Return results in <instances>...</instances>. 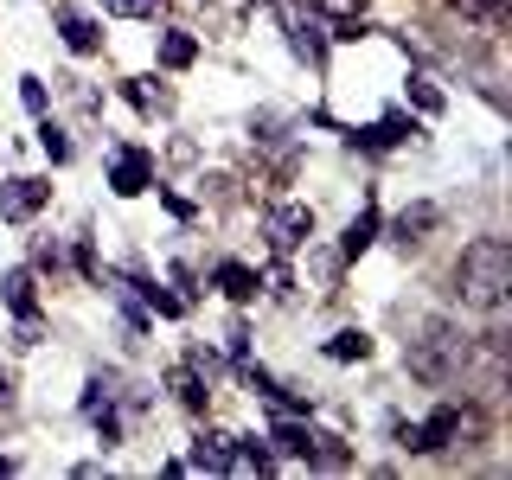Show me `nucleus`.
<instances>
[{
	"instance_id": "b1692460",
	"label": "nucleus",
	"mask_w": 512,
	"mask_h": 480,
	"mask_svg": "<svg viewBox=\"0 0 512 480\" xmlns=\"http://www.w3.org/2000/svg\"><path fill=\"white\" fill-rule=\"evenodd\" d=\"M20 96H26V109H32V116H52V96H45L39 77H20Z\"/></svg>"
},
{
	"instance_id": "f257e3e1",
	"label": "nucleus",
	"mask_w": 512,
	"mask_h": 480,
	"mask_svg": "<svg viewBox=\"0 0 512 480\" xmlns=\"http://www.w3.org/2000/svg\"><path fill=\"white\" fill-rule=\"evenodd\" d=\"M512 295V244L506 237H474L455 263V301L474 314H500Z\"/></svg>"
},
{
	"instance_id": "6e6552de",
	"label": "nucleus",
	"mask_w": 512,
	"mask_h": 480,
	"mask_svg": "<svg viewBox=\"0 0 512 480\" xmlns=\"http://www.w3.org/2000/svg\"><path fill=\"white\" fill-rule=\"evenodd\" d=\"M45 199H52V186H45V180H26V173L0 180V218H7V224L39 218V212H45Z\"/></svg>"
},
{
	"instance_id": "412c9836",
	"label": "nucleus",
	"mask_w": 512,
	"mask_h": 480,
	"mask_svg": "<svg viewBox=\"0 0 512 480\" xmlns=\"http://www.w3.org/2000/svg\"><path fill=\"white\" fill-rule=\"evenodd\" d=\"M103 13H122V20H154L160 13V0H96Z\"/></svg>"
},
{
	"instance_id": "a878e982",
	"label": "nucleus",
	"mask_w": 512,
	"mask_h": 480,
	"mask_svg": "<svg viewBox=\"0 0 512 480\" xmlns=\"http://www.w3.org/2000/svg\"><path fill=\"white\" fill-rule=\"evenodd\" d=\"M263 288H269V295H288V288H295V276H288V269L276 263V269H269V276H263Z\"/></svg>"
},
{
	"instance_id": "20e7f679",
	"label": "nucleus",
	"mask_w": 512,
	"mask_h": 480,
	"mask_svg": "<svg viewBox=\"0 0 512 480\" xmlns=\"http://www.w3.org/2000/svg\"><path fill=\"white\" fill-rule=\"evenodd\" d=\"M461 429H468V410L442 404V410H429L423 423H397V442H404L410 455H436V448H448V442H461Z\"/></svg>"
},
{
	"instance_id": "423d86ee",
	"label": "nucleus",
	"mask_w": 512,
	"mask_h": 480,
	"mask_svg": "<svg viewBox=\"0 0 512 480\" xmlns=\"http://www.w3.org/2000/svg\"><path fill=\"white\" fill-rule=\"evenodd\" d=\"M269 442L282 448V455H295V461H346V448H333V436H314L308 423H295V416H282L276 429H269Z\"/></svg>"
},
{
	"instance_id": "dca6fc26",
	"label": "nucleus",
	"mask_w": 512,
	"mask_h": 480,
	"mask_svg": "<svg viewBox=\"0 0 512 480\" xmlns=\"http://www.w3.org/2000/svg\"><path fill=\"white\" fill-rule=\"evenodd\" d=\"M199 58V39H192V32H160V71H186V64Z\"/></svg>"
},
{
	"instance_id": "393cba45",
	"label": "nucleus",
	"mask_w": 512,
	"mask_h": 480,
	"mask_svg": "<svg viewBox=\"0 0 512 480\" xmlns=\"http://www.w3.org/2000/svg\"><path fill=\"white\" fill-rule=\"evenodd\" d=\"M314 13H333V20H359L365 13V0H308Z\"/></svg>"
},
{
	"instance_id": "f8f14e48",
	"label": "nucleus",
	"mask_w": 512,
	"mask_h": 480,
	"mask_svg": "<svg viewBox=\"0 0 512 480\" xmlns=\"http://www.w3.org/2000/svg\"><path fill=\"white\" fill-rule=\"evenodd\" d=\"M404 141H416V122L410 116H384V122L365 128V135H352V148H404Z\"/></svg>"
},
{
	"instance_id": "bb28decb",
	"label": "nucleus",
	"mask_w": 512,
	"mask_h": 480,
	"mask_svg": "<svg viewBox=\"0 0 512 480\" xmlns=\"http://www.w3.org/2000/svg\"><path fill=\"white\" fill-rule=\"evenodd\" d=\"M0 474H13V455H0Z\"/></svg>"
},
{
	"instance_id": "9b49d317",
	"label": "nucleus",
	"mask_w": 512,
	"mask_h": 480,
	"mask_svg": "<svg viewBox=\"0 0 512 480\" xmlns=\"http://www.w3.org/2000/svg\"><path fill=\"white\" fill-rule=\"evenodd\" d=\"M0 301H7L13 314H39V276H32V269H7V276H0Z\"/></svg>"
},
{
	"instance_id": "1a4fd4ad",
	"label": "nucleus",
	"mask_w": 512,
	"mask_h": 480,
	"mask_svg": "<svg viewBox=\"0 0 512 480\" xmlns=\"http://www.w3.org/2000/svg\"><path fill=\"white\" fill-rule=\"evenodd\" d=\"M52 26L71 52H103V26H96L84 7H52Z\"/></svg>"
},
{
	"instance_id": "6ab92c4d",
	"label": "nucleus",
	"mask_w": 512,
	"mask_h": 480,
	"mask_svg": "<svg viewBox=\"0 0 512 480\" xmlns=\"http://www.w3.org/2000/svg\"><path fill=\"white\" fill-rule=\"evenodd\" d=\"M231 468H244V474H269V468H276V455H269V448H256V442H237V436H231Z\"/></svg>"
},
{
	"instance_id": "f03ea898",
	"label": "nucleus",
	"mask_w": 512,
	"mask_h": 480,
	"mask_svg": "<svg viewBox=\"0 0 512 480\" xmlns=\"http://www.w3.org/2000/svg\"><path fill=\"white\" fill-rule=\"evenodd\" d=\"M468 359H474V340L461 327H448V320H423V327H416L410 372L423 384H455L461 372H468Z\"/></svg>"
},
{
	"instance_id": "ddd939ff",
	"label": "nucleus",
	"mask_w": 512,
	"mask_h": 480,
	"mask_svg": "<svg viewBox=\"0 0 512 480\" xmlns=\"http://www.w3.org/2000/svg\"><path fill=\"white\" fill-rule=\"evenodd\" d=\"M128 103L141 109V116H173V90L167 84H154V77H128Z\"/></svg>"
},
{
	"instance_id": "a211bd4d",
	"label": "nucleus",
	"mask_w": 512,
	"mask_h": 480,
	"mask_svg": "<svg viewBox=\"0 0 512 480\" xmlns=\"http://www.w3.org/2000/svg\"><path fill=\"white\" fill-rule=\"evenodd\" d=\"M327 359H340V365H352V359H372V333H359V327H340L327 340Z\"/></svg>"
},
{
	"instance_id": "5701e85b",
	"label": "nucleus",
	"mask_w": 512,
	"mask_h": 480,
	"mask_svg": "<svg viewBox=\"0 0 512 480\" xmlns=\"http://www.w3.org/2000/svg\"><path fill=\"white\" fill-rule=\"evenodd\" d=\"M410 103L423 109V116H442V90L429 84V77H410Z\"/></svg>"
},
{
	"instance_id": "f3484780",
	"label": "nucleus",
	"mask_w": 512,
	"mask_h": 480,
	"mask_svg": "<svg viewBox=\"0 0 512 480\" xmlns=\"http://www.w3.org/2000/svg\"><path fill=\"white\" fill-rule=\"evenodd\" d=\"M372 244H378V212H372V205H365V212L346 224V237H340V256H365Z\"/></svg>"
},
{
	"instance_id": "7ed1b4c3",
	"label": "nucleus",
	"mask_w": 512,
	"mask_h": 480,
	"mask_svg": "<svg viewBox=\"0 0 512 480\" xmlns=\"http://www.w3.org/2000/svg\"><path fill=\"white\" fill-rule=\"evenodd\" d=\"M276 20H282V32H288V52L320 71V64H327V45H333V26L320 20L314 7H301V0H276Z\"/></svg>"
},
{
	"instance_id": "0eeeda50",
	"label": "nucleus",
	"mask_w": 512,
	"mask_h": 480,
	"mask_svg": "<svg viewBox=\"0 0 512 480\" xmlns=\"http://www.w3.org/2000/svg\"><path fill=\"white\" fill-rule=\"evenodd\" d=\"M154 186V154L148 148H116L109 154V192L116 199H135V192Z\"/></svg>"
},
{
	"instance_id": "aec40b11",
	"label": "nucleus",
	"mask_w": 512,
	"mask_h": 480,
	"mask_svg": "<svg viewBox=\"0 0 512 480\" xmlns=\"http://www.w3.org/2000/svg\"><path fill=\"white\" fill-rule=\"evenodd\" d=\"M128 288H135V295H141V301H148V308H154L160 320H173V314H180V308H186V301H180V295H167V288H160V282H128Z\"/></svg>"
},
{
	"instance_id": "4be33fe9",
	"label": "nucleus",
	"mask_w": 512,
	"mask_h": 480,
	"mask_svg": "<svg viewBox=\"0 0 512 480\" xmlns=\"http://www.w3.org/2000/svg\"><path fill=\"white\" fill-rule=\"evenodd\" d=\"M39 141H45V154H52V160H71V135H64L52 116H39Z\"/></svg>"
},
{
	"instance_id": "9d476101",
	"label": "nucleus",
	"mask_w": 512,
	"mask_h": 480,
	"mask_svg": "<svg viewBox=\"0 0 512 480\" xmlns=\"http://www.w3.org/2000/svg\"><path fill=\"white\" fill-rule=\"evenodd\" d=\"M436 224H442V205H429V199H416V205H404V218H397L391 224V237H397V244H423V237L429 231H436Z\"/></svg>"
},
{
	"instance_id": "39448f33",
	"label": "nucleus",
	"mask_w": 512,
	"mask_h": 480,
	"mask_svg": "<svg viewBox=\"0 0 512 480\" xmlns=\"http://www.w3.org/2000/svg\"><path fill=\"white\" fill-rule=\"evenodd\" d=\"M263 237H269V250H276V256L308 250V237H314V212H308V205H269Z\"/></svg>"
},
{
	"instance_id": "2eb2a0df",
	"label": "nucleus",
	"mask_w": 512,
	"mask_h": 480,
	"mask_svg": "<svg viewBox=\"0 0 512 480\" xmlns=\"http://www.w3.org/2000/svg\"><path fill=\"white\" fill-rule=\"evenodd\" d=\"M186 468H205V474H224L231 468V436H199L186 455Z\"/></svg>"
},
{
	"instance_id": "4468645a",
	"label": "nucleus",
	"mask_w": 512,
	"mask_h": 480,
	"mask_svg": "<svg viewBox=\"0 0 512 480\" xmlns=\"http://www.w3.org/2000/svg\"><path fill=\"white\" fill-rule=\"evenodd\" d=\"M212 282H218V288H224L231 301H256V288H263V282H256V269H250V263H218V269H212Z\"/></svg>"
}]
</instances>
